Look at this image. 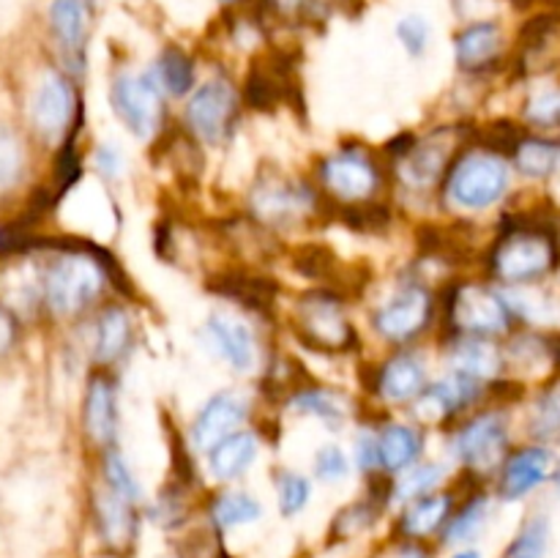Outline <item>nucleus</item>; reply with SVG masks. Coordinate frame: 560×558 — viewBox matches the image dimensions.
<instances>
[{
  "label": "nucleus",
  "instance_id": "obj_39",
  "mask_svg": "<svg viewBox=\"0 0 560 558\" xmlns=\"http://www.w3.org/2000/svg\"><path fill=\"white\" fill-rule=\"evenodd\" d=\"M547 550V520L534 518L512 545V556L509 558H545Z\"/></svg>",
  "mask_w": 560,
  "mask_h": 558
},
{
  "label": "nucleus",
  "instance_id": "obj_25",
  "mask_svg": "<svg viewBox=\"0 0 560 558\" xmlns=\"http://www.w3.org/2000/svg\"><path fill=\"white\" fill-rule=\"evenodd\" d=\"M377 443H381V463L383 470L388 474H402L410 465H416L419 454L424 452V438L416 427L405 425V421H392L377 432Z\"/></svg>",
  "mask_w": 560,
  "mask_h": 558
},
{
  "label": "nucleus",
  "instance_id": "obj_28",
  "mask_svg": "<svg viewBox=\"0 0 560 558\" xmlns=\"http://www.w3.org/2000/svg\"><path fill=\"white\" fill-rule=\"evenodd\" d=\"M96 520L98 531L109 545H124L135 534V503L104 485L96 492Z\"/></svg>",
  "mask_w": 560,
  "mask_h": 558
},
{
  "label": "nucleus",
  "instance_id": "obj_1",
  "mask_svg": "<svg viewBox=\"0 0 560 558\" xmlns=\"http://www.w3.org/2000/svg\"><path fill=\"white\" fill-rule=\"evenodd\" d=\"M446 200L459 211H487L506 197L512 167L490 148H470L454 156L446 173Z\"/></svg>",
  "mask_w": 560,
  "mask_h": 558
},
{
  "label": "nucleus",
  "instance_id": "obj_26",
  "mask_svg": "<svg viewBox=\"0 0 560 558\" xmlns=\"http://www.w3.org/2000/svg\"><path fill=\"white\" fill-rule=\"evenodd\" d=\"M512 162L525 178L545 181L560 167V142L545 135H523L512 146Z\"/></svg>",
  "mask_w": 560,
  "mask_h": 558
},
{
  "label": "nucleus",
  "instance_id": "obj_12",
  "mask_svg": "<svg viewBox=\"0 0 560 558\" xmlns=\"http://www.w3.org/2000/svg\"><path fill=\"white\" fill-rule=\"evenodd\" d=\"M454 162V140L446 129L435 135L416 137L408 151L394 162L397 181L413 195H424L441 178H446Z\"/></svg>",
  "mask_w": 560,
  "mask_h": 558
},
{
  "label": "nucleus",
  "instance_id": "obj_32",
  "mask_svg": "<svg viewBox=\"0 0 560 558\" xmlns=\"http://www.w3.org/2000/svg\"><path fill=\"white\" fill-rule=\"evenodd\" d=\"M446 468L441 463H416L408 470H402V476H397V481L392 485L388 496L394 501H416V498L427 496V492H435V487L441 485Z\"/></svg>",
  "mask_w": 560,
  "mask_h": 558
},
{
  "label": "nucleus",
  "instance_id": "obj_35",
  "mask_svg": "<svg viewBox=\"0 0 560 558\" xmlns=\"http://www.w3.org/2000/svg\"><path fill=\"white\" fill-rule=\"evenodd\" d=\"M394 36H397L399 47L408 53V58L419 60L424 58L427 49L432 44V25L424 14L419 11H410V14L399 16L397 25H394Z\"/></svg>",
  "mask_w": 560,
  "mask_h": 558
},
{
  "label": "nucleus",
  "instance_id": "obj_47",
  "mask_svg": "<svg viewBox=\"0 0 560 558\" xmlns=\"http://www.w3.org/2000/svg\"><path fill=\"white\" fill-rule=\"evenodd\" d=\"M394 558H427V553L421 547H402Z\"/></svg>",
  "mask_w": 560,
  "mask_h": 558
},
{
  "label": "nucleus",
  "instance_id": "obj_46",
  "mask_svg": "<svg viewBox=\"0 0 560 558\" xmlns=\"http://www.w3.org/2000/svg\"><path fill=\"white\" fill-rule=\"evenodd\" d=\"M14 337H16L14 317H11L9 312H5L3 306H0V353L11 348V342H14Z\"/></svg>",
  "mask_w": 560,
  "mask_h": 558
},
{
  "label": "nucleus",
  "instance_id": "obj_20",
  "mask_svg": "<svg viewBox=\"0 0 560 558\" xmlns=\"http://www.w3.org/2000/svg\"><path fill=\"white\" fill-rule=\"evenodd\" d=\"M448 367L481 383H492L506 370V353L490 337L457 334V339L448 345Z\"/></svg>",
  "mask_w": 560,
  "mask_h": 558
},
{
  "label": "nucleus",
  "instance_id": "obj_9",
  "mask_svg": "<svg viewBox=\"0 0 560 558\" xmlns=\"http://www.w3.org/2000/svg\"><path fill=\"white\" fill-rule=\"evenodd\" d=\"M454 457L474 474L485 476L501 470L509 457V421L501 410L476 414L454 432Z\"/></svg>",
  "mask_w": 560,
  "mask_h": 558
},
{
  "label": "nucleus",
  "instance_id": "obj_23",
  "mask_svg": "<svg viewBox=\"0 0 560 558\" xmlns=\"http://www.w3.org/2000/svg\"><path fill=\"white\" fill-rule=\"evenodd\" d=\"M257 435L249 430H238L233 435H228L224 441H219L217 446L206 452L208 474L217 481H233L238 476H244L252 468V463L257 460Z\"/></svg>",
  "mask_w": 560,
  "mask_h": 558
},
{
  "label": "nucleus",
  "instance_id": "obj_7",
  "mask_svg": "<svg viewBox=\"0 0 560 558\" xmlns=\"http://www.w3.org/2000/svg\"><path fill=\"white\" fill-rule=\"evenodd\" d=\"M241 93L233 85V80L224 74L211 77V80L200 82L195 91L189 93L186 102L184 120L191 137L208 146H219L233 135L235 118H238Z\"/></svg>",
  "mask_w": 560,
  "mask_h": 558
},
{
  "label": "nucleus",
  "instance_id": "obj_49",
  "mask_svg": "<svg viewBox=\"0 0 560 558\" xmlns=\"http://www.w3.org/2000/svg\"><path fill=\"white\" fill-rule=\"evenodd\" d=\"M452 558H481V553H476V550H463V553H454Z\"/></svg>",
  "mask_w": 560,
  "mask_h": 558
},
{
  "label": "nucleus",
  "instance_id": "obj_5",
  "mask_svg": "<svg viewBox=\"0 0 560 558\" xmlns=\"http://www.w3.org/2000/svg\"><path fill=\"white\" fill-rule=\"evenodd\" d=\"M109 104L120 124L137 140L148 142L164 126V93L153 80L151 69L131 71L124 69L109 82Z\"/></svg>",
  "mask_w": 560,
  "mask_h": 558
},
{
  "label": "nucleus",
  "instance_id": "obj_14",
  "mask_svg": "<svg viewBox=\"0 0 560 558\" xmlns=\"http://www.w3.org/2000/svg\"><path fill=\"white\" fill-rule=\"evenodd\" d=\"M77 113V91L60 71H47L31 102V120L44 140H60Z\"/></svg>",
  "mask_w": 560,
  "mask_h": 558
},
{
  "label": "nucleus",
  "instance_id": "obj_27",
  "mask_svg": "<svg viewBox=\"0 0 560 558\" xmlns=\"http://www.w3.org/2000/svg\"><path fill=\"white\" fill-rule=\"evenodd\" d=\"M452 514V496L448 492H427V496L416 498L405 507L399 528L410 539H421V536L435 534L438 528L448 523Z\"/></svg>",
  "mask_w": 560,
  "mask_h": 558
},
{
  "label": "nucleus",
  "instance_id": "obj_38",
  "mask_svg": "<svg viewBox=\"0 0 560 558\" xmlns=\"http://www.w3.org/2000/svg\"><path fill=\"white\" fill-rule=\"evenodd\" d=\"M350 474V457L342 446L337 443H326L315 452V476L317 479L328 481V485H337L345 476Z\"/></svg>",
  "mask_w": 560,
  "mask_h": 558
},
{
  "label": "nucleus",
  "instance_id": "obj_16",
  "mask_svg": "<svg viewBox=\"0 0 560 558\" xmlns=\"http://www.w3.org/2000/svg\"><path fill=\"white\" fill-rule=\"evenodd\" d=\"M246 419H249V405H246V399L241 397V394H213V397L200 408L197 419L191 421V446H195L197 452H208V449H213L228 435L244 430Z\"/></svg>",
  "mask_w": 560,
  "mask_h": 558
},
{
  "label": "nucleus",
  "instance_id": "obj_13",
  "mask_svg": "<svg viewBox=\"0 0 560 558\" xmlns=\"http://www.w3.org/2000/svg\"><path fill=\"white\" fill-rule=\"evenodd\" d=\"M93 16H96V0H52L49 3V31H52L66 66L74 74H82L85 69Z\"/></svg>",
  "mask_w": 560,
  "mask_h": 558
},
{
  "label": "nucleus",
  "instance_id": "obj_15",
  "mask_svg": "<svg viewBox=\"0 0 560 558\" xmlns=\"http://www.w3.org/2000/svg\"><path fill=\"white\" fill-rule=\"evenodd\" d=\"M206 339L217 350L219 359L230 364V370H255L260 345H257L255 328L244 317L233 315V312H211L206 321Z\"/></svg>",
  "mask_w": 560,
  "mask_h": 558
},
{
  "label": "nucleus",
  "instance_id": "obj_44",
  "mask_svg": "<svg viewBox=\"0 0 560 558\" xmlns=\"http://www.w3.org/2000/svg\"><path fill=\"white\" fill-rule=\"evenodd\" d=\"M93 167L102 178L113 181L124 173V153L115 146H98L96 153H93Z\"/></svg>",
  "mask_w": 560,
  "mask_h": 558
},
{
  "label": "nucleus",
  "instance_id": "obj_18",
  "mask_svg": "<svg viewBox=\"0 0 560 558\" xmlns=\"http://www.w3.org/2000/svg\"><path fill=\"white\" fill-rule=\"evenodd\" d=\"M550 468L552 454L545 443H530V446L517 449L503 460L501 470H498V496L503 501H520V498L530 496L536 487L550 479Z\"/></svg>",
  "mask_w": 560,
  "mask_h": 558
},
{
  "label": "nucleus",
  "instance_id": "obj_24",
  "mask_svg": "<svg viewBox=\"0 0 560 558\" xmlns=\"http://www.w3.org/2000/svg\"><path fill=\"white\" fill-rule=\"evenodd\" d=\"M151 74L153 80H156V85L162 88L164 96H189V93L195 91L197 82L195 55H191L189 49L180 47V44H167V47L156 55V60H153Z\"/></svg>",
  "mask_w": 560,
  "mask_h": 558
},
{
  "label": "nucleus",
  "instance_id": "obj_33",
  "mask_svg": "<svg viewBox=\"0 0 560 558\" xmlns=\"http://www.w3.org/2000/svg\"><path fill=\"white\" fill-rule=\"evenodd\" d=\"M487 520H490V496L481 492V496L470 498L454 518H448L446 542L448 545H459V542L474 539L485 528Z\"/></svg>",
  "mask_w": 560,
  "mask_h": 558
},
{
  "label": "nucleus",
  "instance_id": "obj_40",
  "mask_svg": "<svg viewBox=\"0 0 560 558\" xmlns=\"http://www.w3.org/2000/svg\"><path fill=\"white\" fill-rule=\"evenodd\" d=\"M22 173V146L9 129L0 126V191L9 189Z\"/></svg>",
  "mask_w": 560,
  "mask_h": 558
},
{
  "label": "nucleus",
  "instance_id": "obj_43",
  "mask_svg": "<svg viewBox=\"0 0 560 558\" xmlns=\"http://www.w3.org/2000/svg\"><path fill=\"white\" fill-rule=\"evenodd\" d=\"M355 463H359V468L364 470V474H377V470H383L381 443H377L375 432L359 435V441H355Z\"/></svg>",
  "mask_w": 560,
  "mask_h": 558
},
{
  "label": "nucleus",
  "instance_id": "obj_8",
  "mask_svg": "<svg viewBox=\"0 0 560 558\" xmlns=\"http://www.w3.org/2000/svg\"><path fill=\"white\" fill-rule=\"evenodd\" d=\"M320 186L328 197L342 206L375 202L383 186V173L370 151L364 148H339L320 162Z\"/></svg>",
  "mask_w": 560,
  "mask_h": 558
},
{
  "label": "nucleus",
  "instance_id": "obj_22",
  "mask_svg": "<svg viewBox=\"0 0 560 558\" xmlns=\"http://www.w3.org/2000/svg\"><path fill=\"white\" fill-rule=\"evenodd\" d=\"M131 332H135V321H131L126 306L113 304L102 310L96 328H93V359H96V364L107 370L115 361L124 359L131 348Z\"/></svg>",
  "mask_w": 560,
  "mask_h": 558
},
{
  "label": "nucleus",
  "instance_id": "obj_6",
  "mask_svg": "<svg viewBox=\"0 0 560 558\" xmlns=\"http://www.w3.org/2000/svg\"><path fill=\"white\" fill-rule=\"evenodd\" d=\"M448 323L457 334L470 337H498L512 332L514 310L506 295L481 282H459L446 301Z\"/></svg>",
  "mask_w": 560,
  "mask_h": 558
},
{
  "label": "nucleus",
  "instance_id": "obj_50",
  "mask_svg": "<svg viewBox=\"0 0 560 558\" xmlns=\"http://www.w3.org/2000/svg\"><path fill=\"white\" fill-rule=\"evenodd\" d=\"M556 481H558V487H560V468L556 470Z\"/></svg>",
  "mask_w": 560,
  "mask_h": 558
},
{
  "label": "nucleus",
  "instance_id": "obj_10",
  "mask_svg": "<svg viewBox=\"0 0 560 558\" xmlns=\"http://www.w3.org/2000/svg\"><path fill=\"white\" fill-rule=\"evenodd\" d=\"M317 208V191L288 175H262L249 191V211L266 228H288Z\"/></svg>",
  "mask_w": 560,
  "mask_h": 558
},
{
  "label": "nucleus",
  "instance_id": "obj_17",
  "mask_svg": "<svg viewBox=\"0 0 560 558\" xmlns=\"http://www.w3.org/2000/svg\"><path fill=\"white\" fill-rule=\"evenodd\" d=\"M454 60L465 74H481L501 60L506 49V31L501 20L465 22L454 33Z\"/></svg>",
  "mask_w": 560,
  "mask_h": 558
},
{
  "label": "nucleus",
  "instance_id": "obj_2",
  "mask_svg": "<svg viewBox=\"0 0 560 558\" xmlns=\"http://www.w3.org/2000/svg\"><path fill=\"white\" fill-rule=\"evenodd\" d=\"M558 263V239L545 228H514L490 249V274L501 284H534L550 277Z\"/></svg>",
  "mask_w": 560,
  "mask_h": 558
},
{
  "label": "nucleus",
  "instance_id": "obj_4",
  "mask_svg": "<svg viewBox=\"0 0 560 558\" xmlns=\"http://www.w3.org/2000/svg\"><path fill=\"white\" fill-rule=\"evenodd\" d=\"M295 334L310 348L323 353H345L355 345V328L348 317V306L331 290H312L295 304Z\"/></svg>",
  "mask_w": 560,
  "mask_h": 558
},
{
  "label": "nucleus",
  "instance_id": "obj_34",
  "mask_svg": "<svg viewBox=\"0 0 560 558\" xmlns=\"http://www.w3.org/2000/svg\"><path fill=\"white\" fill-rule=\"evenodd\" d=\"M528 430L536 443H556L560 441V388H550L536 399L530 408Z\"/></svg>",
  "mask_w": 560,
  "mask_h": 558
},
{
  "label": "nucleus",
  "instance_id": "obj_29",
  "mask_svg": "<svg viewBox=\"0 0 560 558\" xmlns=\"http://www.w3.org/2000/svg\"><path fill=\"white\" fill-rule=\"evenodd\" d=\"M290 408L301 416H312V419H320L326 425H339V421L348 419V403H345L342 394H337L334 388L323 386H310L299 388V392L290 397Z\"/></svg>",
  "mask_w": 560,
  "mask_h": 558
},
{
  "label": "nucleus",
  "instance_id": "obj_45",
  "mask_svg": "<svg viewBox=\"0 0 560 558\" xmlns=\"http://www.w3.org/2000/svg\"><path fill=\"white\" fill-rule=\"evenodd\" d=\"M501 0H452L454 14L463 22H476V20H495V5Z\"/></svg>",
  "mask_w": 560,
  "mask_h": 558
},
{
  "label": "nucleus",
  "instance_id": "obj_30",
  "mask_svg": "<svg viewBox=\"0 0 560 558\" xmlns=\"http://www.w3.org/2000/svg\"><path fill=\"white\" fill-rule=\"evenodd\" d=\"M523 120L530 129H560V82H541L525 96Z\"/></svg>",
  "mask_w": 560,
  "mask_h": 558
},
{
  "label": "nucleus",
  "instance_id": "obj_41",
  "mask_svg": "<svg viewBox=\"0 0 560 558\" xmlns=\"http://www.w3.org/2000/svg\"><path fill=\"white\" fill-rule=\"evenodd\" d=\"M262 11L279 22H304L315 14L320 0H260Z\"/></svg>",
  "mask_w": 560,
  "mask_h": 558
},
{
  "label": "nucleus",
  "instance_id": "obj_21",
  "mask_svg": "<svg viewBox=\"0 0 560 558\" xmlns=\"http://www.w3.org/2000/svg\"><path fill=\"white\" fill-rule=\"evenodd\" d=\"M82 427L85 435L98 446H113L115 432H118V397H115V383L109 375H93L88 383L85 403H82Z\"/></svg>",
  "mask_w": 560,
  "mask_h": 558
},
{
  "label": "nucleus",
  "instance_id": "obj_19",
  "mask_svg": "<svg viewBox=\"0 0 560 558\" xmlns=\"http://www.w3.org/2000/svg\"><path fill=\"white\" fill-rule=\"evenodd\" d=\"M427 386V361L413 350H399L377 367L372 392L386 405H405L416 403Z\"/></svg>",
  "mask_w": 560,
  "mask_h": 558
},
{
  "label": "nucleus",
  "instance_id": "obj_48",
  "mask_svg": "<svg viewBox=\"0 0 560 558\" xmlns=\"http://www.w3.org/2000/svg\"><path fill=\"white\" fill-rule=\"evenodd\" d=\"M219 5H222V9H241V5L246 3V0H217Z\"/></svg>",
  "mask_w": 560,
  "mask_h": 558
},
{
  "label": "nucleus",
  "instance_id": "obj_37",
  "mask_svg": "<svg viewBox=\"0 0 560 558\" xmlns=\"http://www.w3.org/2000/svg\"><path fill=\"white\" fill-rule=\"evenodd\" d=\"M104 485H107L109 490L118 492V496H124L126 501H140V485H137V479L131 476L126 460L120 457L113 446L104 452Z\"/></svg>",
  "mask_w": 560,
  "mask_h": 558
},
{
  "label": "nucleus",
  "instance_id": "obj_36",
  "mask_svg": "<svg viewBox=\"0 0 560 558\" xmlns=\"http://www.w3.org/2000/svg\"><path fill=\"white\" fill-rule=\"evenodd\" d=\"M277 498H279V512L284 518H295L299 512H304L306 503L312 498V481L304 474H295V470H282L277 479Z\"/></svg>",
  "mask_w": 560,
  "mask_h": 558
},
{
  "label": "nucleus",
  "instance_id": "obj_3",
  "mask_svg": "<svg viewBox=\"0 0 560 558\" xmlns=\"http://www.w3.org/2000/svg\"><path fill=\"white\" fill-rule=\"evenodd\" d=\"M44 301L58 317L80 315L102 295L107 271L102 260L85 252H66L44 274Z\"/></svg>",
  "mask_w": 560,
  "mask_h": 558
},
{
  "label": "nucleus",
  "instance_id": "obj_11",
  "mask_svg": "<svg viewBox=\"0 0 560 558\" xmlns=\"http://www.w3.org/2000/svg\"><path fill=\"white\" fill-rule=\"evenodd\" d=\"M432 293L424 284H402L392 299L383 301L372 315V328L383 342L408 345L430 328Z\"/></svg>",
  "mask_w": 560,
  "mask_h": 558
},
{
  "label": "nucleus",
  "instance_id": "obj_31",
  "mask_svg": "<svg viewBox=\"0 0 560 558\" xmlns=\"http://www.w3.org/2000/svg\"><path fill=\"white\" fill-rule=\"evenodd\" d=\"M211 518L219 528H238L262 518V503L255 501L249 492H222L213 498Z\"/></svg>",
  "mask_w": 560,
  "mask_h": 558
},
{
  "label": "nucleus",
  "instance_id": "obj_42",
  "mask_svg": "<svg viewBox=\"0 0 560 558\" xmlns=\"http://www.w3.org/2000/svg\"><path fill=\"white\" fill-rule=\"evenodd\" d=\"M375 503H353V507L345 509L342 514L337 518V523H334V528L342 531V534H359V531L370 528L372 525V518H375Z\"/></svg>",
  "mask_w": 560,
  "mask_h": 558
}]
</instances>
